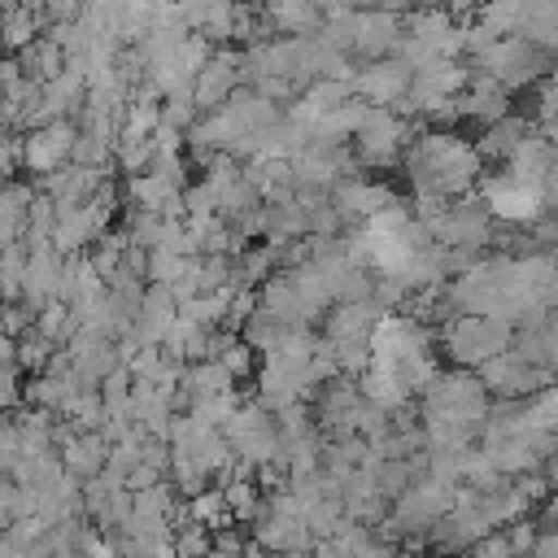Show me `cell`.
<instances>
[{
  "label": "cell",
  "mask_w": 558,
  "mask_h": 558,
  "mask_svg": "<svg viewBox=\"0 0 558 558\" xmlns=\"http://www.w3.org/2000/svg\"><path fill=\"white\" fill-rule=\"evenodd\" d=\"M506 340H510V327L501 314H471L449 327V353L458 362H493L501 357Z\"/></svg>",
  "instance_id": "cell-1"
},
{
  "label": "cell",
  "mask_w": 558,
  "mask_h": 558,
  "mask_svg": "<svg viewBox=\"0 0 558 558\" xmlns=\"http://www.w3.org/2000/svg\"><path fill=\"white\" fill-rule=\"evenodd\" d=\"M109 453H113L109 440H100L96 432H74V436L61 440V466H65V475L78 480V484L100 480V475L109 471Z\"/></svg>",
  "instance_id": "cell-2"
},
{
  "label": "cell",
  "mask_w": 558,
  "mask_h": 558,
  "mask_svg": "<svg viewBox=\"0 0 558 558\" xmlns=\"http://www.w3.org/2000/svg\"><path fill=\"white\" fill-rule=\"evenodd\" d=\"M488 214L506 218V222H532L541 214V187L523 183V179H497L488 187Z\"/></svg>",
  "instance_id": "cell-3"
},
{
  "label": "cell",
  "mask_w": 558,
  "mask_h": 558,
  "mask_svg": "<svg viewBox=\"0 0 558 558\" xmlns=\"http://www.w3.org/2000/svg\"><path fill=\"white\" fill-rule=\"evenodd\" d=\"M541 384V371L532 362H523L519 353H501L493 362H484V388L501 392V397H523Z\"/></svg>",
  "instance_id": "cell-4"
},
{
  "label": "cell",
  "mask_w": 558,
  "mask_h": 558,
  "mask_svg": "<svg viewBox=\"0 0 558 558\" xmlns=\"http://www.w3.org/2000/svg\"><path fill=\"white\" fill-rule=\"evenodd\" d=\"M74 131L65 126V122H48V126H39L31 140H26V166L31 170H57L70 153H74Z\"/></svg>",
  "instance_id": "cell-5"
},
{
  "label": "cell",
  "mask_w": 558,
  "mask_h": 558,
  "mask_svg": "<svg viewBox=\"0 0 558 558\" xmlns=\"http://www.w3.org/2000/svg\"><path fill=\"white\" fill-rule=\"evenodd\" d=\"M231 83H235V61H231V57H222V61H214V65H205V70L196 74L192 100H196L201 109H209V105H218V100L231 92Z\"/></svg>",
  "instance_id": "cell-6"
},
{
  "label": "cell",
  "mask_w": 558,
  "mask_h": 558,
  "mask_svg": "<svg viewBox=\"0 0 558 558\" xmlns=\"http://www.w3.org/2000/svg\"><path fill=\"white\" fill-rule=\"evenodd\" d=\"M187 519H192V523H205L209 532H222L235 514H231V506H227V493H222V488H205V493L187 497Z\"/></svg>",
  "instance_id": "cell-7"
},
{
  "label": "cell",
  "mask_w": 558,
  "mask_h": 558,
  "mask_svg": "<svg viewBox=\"0 0 558 558\" xmlns=\"http://www.w3.org/2000/svg\"><path fill=\"white\" fill-rule=\"evenodd\" d=\"M405 83H410V70H405V65H375V70H366V74L357 78V87H362L366 96H375V100L401 96Z\"/></svg>",
  "instance_id": "cell-8"
},
{
  "label": "cell",
  "mask_w": 558,
  "mask_h": 558,
  "mask_svg": "<svg viewBox=\"0 0 558 558\" xmlns=\"http://www.w3.org/2000/svg\"><path fill=\"white\" fill-rule=\"evenodd\" d=\"M532 558H558V527H554V532H541V541H536Z\"/></svg>",
  "instance_id": "cell-9"
},
{
  "label": "cell",
  "mask_w": 558,
  "mask_h": 558,
  "mask_svg": "<svg viewBox=\"0 0 558 558\" xmlns=\"http://www.w3.org/2000/svg\"><path fill=\"white\" fill-rule=\"evenodd\" d=\"M545 480H549V484L558 488V449H554V453L545 458Z\"/></svg>",
  "instance_id": "cell-10"
},
{
  "label": "cell",
  "mask_w": 558,
  "mask_h": 558,
  "mask_svg": "<svg viewBox=\"0 0 558 558\" xmlns=\"http://www.w3.org/2000/svg\"><path fill=\"white\" fill-rule=\"evenodd\" d=\"M275 558H314L310 549H296V554H275Z\"/></svg>",
  "instance_id": "cell-11"
}]
</instances>
